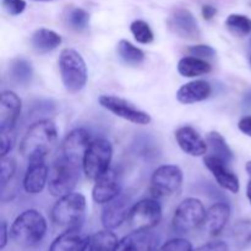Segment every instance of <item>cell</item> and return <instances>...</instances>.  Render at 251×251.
Returning <instances> with one entry per match:
<instances>
[{
  "instance_id": "6da1fadb",
  "label": "cell",
  "mask_w": 251,
  "mask_h": 251,
  "mask_svg": "<svg viewBox=\"0 0 251 251\" xmlns=\"http://www.w3.org/2000/svg\"><path fill=\"white\" fill-rule=\"evenodd\" d=\"M58 140V129L49 119L38 120L28 127L20 144V153L28 162L46 159Z\"/></svg>"
},
{
  "instance_id": "7a4b0ae2",
  "label": "cell",
  "mask_w": 251,
  "mask_h": 251,
  "mask_svg": "<svg viewBox=\"0 0 251 251\" xmlns=\"http://www.w3.org/2000/svg\"><path fill=\"white\" fill-rule=\"evenodd\" d=\"M81 171H83L82 161L59 153L49 171V194L55 198H61L73 193L80 180Z\"/></svg>"
},
{
  "instance_id": "3957f363",
  "label": "cell",
  "mask_w": 251,
  "mask_h": 251,
  "mask_svg": "<svg viewBox=\"0 0 251 251\" xmlns=\"http://www.w3.org/2000/svg\"><path fill=\"white\" fill-rule=\"evenodd\" d=\"M47 233V221L39 211L26 210L12 222L10 235L17 245L31 248L39 244Z\"/></svg>"
},
{
  "instance_id": "277c9868",
  "label": "cell",
  "mask_w": 251,
  "mask_h": 251,
  "mask_svg": "<svg viewBox=\"0 0 251 251\" xmlns=\"http://www.w3.org/2000/svg\"><path fill=\"white\" fill-rule=\"evenodd\" d=\"M86 198L81 193H69L59 198L51 208V221L63 229H80L86 216Z\"/></svg>"
},
{
  "instance_id": "5b68a950",
  "label": "cell",
  "mask_w": 251,
  "mask_h": 251,
  "mask_svg": "<svg viewBox=\"0 0 251 251\" xmlns=\"http://www.w3.org/2000/svg\"><path fill=\"white\" fill-rule=\"evenodd\" d=\"M59 70L61 82L69 93H78L87 83V66L77 50L65 48L59 55Z\"/></svg>"
},
{
  "instance_id": "8992f818",
  "label": "cell",
  "mask_w": 251,
  "mask_h": 251,
  "mask_svg": "<svg viewBox=\"0 0 251 251\" xmlns=\"http://www.w3.org/2000/svg\"><path fill=\"white\" fill-rule=\"evenodd\" d=\"M113 157V146L108 140L96 139L88 146L83 157V173L91 180H96L98 176L110 168Z\"/></svg>"
},
{
  "instance_id": "52a82bcc",
  "label": "cell",
  "mask_w": 251,
  "mask_h": 251,
  "mask_svg": "<svg viewBox=\"0 0 251 251\" xmlns=\"http://www.w3.org/2000/svg\"><path fill=\"white\" fill-rule=\"evenodd\" d=\"M205 216L206 208L202 201L196 198H188L181 201L174 211L172 226L176 232L185 234L201 227Z\"/></svg>"
},
{
  "instance_id": "ba28073f",
  "label": "cell",
  "mask_w": 251,
  "mask_h": 251,
  "mask_svg": "<svg viewBox=\"0 0 251 251\" xmlns=\"http://www.w3.org/2000/svg\"><path fill=\"white\" fill-rule=\"evenodd\" d=\"M162 220V207L156 199H144L134 203L129 212L127 225L131 230H151Z\"/></svg>"
},
{
  "instance_id": "9c48e42d",
  "label": "cell",
  "mask_w": 251,
  "mask_h": 251,
  "mask_svg": "<svg viewBox=\"0 0 251 251\" xmlns=\"http://www.w3.org/2000/svg\"><path fill=\"white\" fill-rule=\"evenodd\" d=\"M183 184V172L178 166L164 164L153 172L150 185V193L154 199L172 196Z\"/></svg>"
},
{
  "instance_id": "30bf717a",
  "label": "cell",
  "mask_w": 251,
  "mask_h": 251,
  "mask_svg": "<svg viewBox=\"0 0 251 251\" xmlns=\"http://www.w3.org/2000/svg\"><path fill=\"white\" fill-rule=\"evenodd\" d=\"M100 104L108 112L113 113L122 119L127 120L132 124L149 125L152 122L151 115L145 110L137 108L134 103L124 98L112 95H102L98 100Z\"/></svg>"
},
{
  "instance_id": "8fae6325",
  "label": "cell",
  "mask_w": 251,
  "mask_h": 251,
  "mask_svg": "<svg viewBox=\"0 0 251 251\" xmlns=\"http://www.w3.org/2000/svg\"><path fill=\"white\" fill-rule=\"evenodd\" d=\"M168 27L179 38L194 41L200 37L201 32L199 24L193 12L184 7L176 9L168 19Z\"/></svg>"
},
{
  "instance_id": "7c38bea8",
  "label": "cell",
  "mask_w": 251,
  "mask_h": 251,
  "mask_svg": "<svg viewBox=\"0 0 251 251\" xmlns=\"http://www.w3.org/2000/svg\"><path fill=\"white\" fill-rule=\"evenodd\" d=\"M131 207V200L124 194H120L119 196L105 203L100 217L104 229H117L123 223L126 222Z\"/></svg>"
},
{
  "instance_id": "4fadbf2b",
  "label": "cell",
  "mask_w": 251,
  "mask_h": 251,
  "mask_svg": "<svg viewBox=\"0 0 251 251\" xmlns=\"http://www.w3.org/2000/svg\"><path fill=\"white\" fill-rule=\"evenodd\" d=\"M120 191H122V184H120L119 174L117 173L115 169L109 168L95 180V185L92 189V199L96 203L105 205L113 199L119 196Z\"/></svg>"
},
{
  "instance_id": "5bb4252c",
  "label": "cell",
  "mask_w": 251,
  "mask_h": 251,
  "mask_svg": "<svg viewBox=\"0 0 251 251\" xmlns=\"http://www.w3.org/2000/svg\"><path fill=\"white\" fill-rule=\"evenodd\" d=\"M206 168L212 173L215 176L216 181L221 188L226 189L232 194H238L240 190V183L238 176L233 173L228 167V163H226L222 159L213 157L211 154H207L203 158Z\"/></svg>"
},
{
  "instance_id": "9a60e30c",
  "label": "cell",
  "mask_w": 251,
  "mask_h": 251,
  "mask_svg": "<svg viewBox=\"0 0 251 251\" xmlns=\"http://www.w3.org/2000/svg\"><path fill=\"white\" fill-rule=\"evenodd\" d=\"M21 100L12 91H4L0 96V132H11L15 130L21 113Z\"/></svg>"
},
{
  "instance_id": "2e32d148",
  "label": "cell",
  "mask_w": 251,
  "mask_h": 251,
  "mask_svg": "<svg viewBox=\"0 0 251 251\" xmlns=\"http://www.w3.org/2000/svg\"><path fill=\"white\" fill-rule=\"evenodd\" d=\"M230 213H232V210L227 202L220 201V202L213 203L206 210L205 220L202 223L203 230L211 237L220 235L229 221Z\"/></svg>"
},
{
  "instance_id": "e0dca14e",
  "label": "cell",
  "mask_w": 251,
  "mask_h": 251,
  "mask_svg": "<svg viewBox=\"0 0 251 251\" xmlns=\"http://www.w3.org/2000/svg\"><path fill=\"white\" fill-rule=\"evenodd\" d=\"M176 140L179 147L189 156L201 157L207 153L206 140L190 125L179 127L176 131Z\"/></svg>"
},
{
  "instance_id": "ac0fdd59",
  "label": "cell",
  "mask_w": 251,
  "mask_h": 251,
  "mask_svg": "<svg viewBox=\"0 0 251 251\" xmlns=\"http://www.w3.org/2000/svg\"><path fill=\"white\" fill-rule=\"evenodd\" d=\"M91 142H92V139L87 130L82 129V127L74 129L63 140L59 153L74 157V158H77L83 162V157H85Z\"/></svg>"
},
{
  "instance_id": "d6986e66",
  "label": "cell",
  "mask_w": 251,
  "mask_h": 251,
  "mask_svg": "<svg viewBox=\"0 0 251 251\" xmlns=\"http://www.w3.org/2000/svg\"><path fill=\"white\" fill-rule=\"evenodd\" d=\"M49 169L46 159H36L28 162V167L24 176V189L27 194H39L48 185Z\"/></svg>"
},
{
  "instance_id": "ffe728a7",
  "label": "cell",
  "mask_w": 251,
  "mask_h": 251,
  "mask_svg": "<svg viewBox=\"0 0 251 251\" xmlns=\"http://www.w3.org/2000/svg\"><path fill=\"white\" fill-rule=\"evenodd\" d=\"M156 235L150 230H132L118 242L114 251H154Z\"/></svg>"
},
{
  "instance_id": "44dd1931",
  "label": "cell",
  "mask_w": 251,
  "mask_h": 251,
  "mask_svg": "<svg viewBox=\"0 0 251 251\" xmlns=\"http://www.w3.org/2000/svg\"><path fill=\"white\" fill-rule=\"evenodd\" d=\"M90 238L80 229L65 230L54 239L49 251H87Z\"/></svg>"
},
{
  "instance_id": "7402d4cb",
  "label": "cell",
  "mask_w": 251,
  "mask_h": 251,
  "mask_svg": "<svg viewBox=\"0 0 251 251\" xmlns=\"http://www.w3.org/2000/svg\"><path fill=\"white\" fill-rule=\"evenodd\" d=\"M212 93V87L205 80H195L181 86L176 92V100L183 104L202 102Z\"/></svg>"
},
{
  "instance_id": "603a6c76",
  "label": "cell",
  "mask_w": 251,
  "mask_h": 251,
  "mask_svg": "<svg viewBox=\"0 0 251 251\" xmlns=\"http://www.w3.org/2000/svg\"><path fill=\"white\" fill-rule=\"evenodd\" d=\"M61 44L60 34L48 28H38L31 37V46L37 53L46 54Z\"/></svg>"
},
{
  "instance_id": "cb8c5ba5",
  "label": "cell",
  "mask_w": 251,
  "mask_h": 251,
  "mask_svg": "<svg viewBox=\"0 0 251 251\" xmlns=\"http://www.w3.org/2000/svg\"><path fill=\"white\" fill-rule=\"evenodd\" d=\"M178 73L184 77H198V76L206 75L212 70V66L205 59L198 56H184L179 60Z\"/></svg>"
},
{
  "instance_id": "d4e9b609",
  "label": "cell",
  "mask_w": 251,
  "mask_h": 251,
  "mask_svg": "<svg viewBox=\"0 0 251 251\" xmlns=\"http://www.w3.org/2000/svg\"><path fill=\"white\" fill-rule=\"evenodd\" d=\"M206 142H207V151L210 152L208 154L217 157V158L222 159L228 164L233 161V157H234L233 156V151L220 132H208L207 136H206Z\"/></svg>"
},
{
  "instance_id": "484cf974",
  "label": "cell",
  "mask_w": 251,
  "mask_h": 251,
  "mask_svg": "<svg viewBox=\"0 0 251 251\" xmlns=\"http://www.w3.org/2000/svg\"><path fill=\"white\" fill-rule=\"evenodd\" d=\"M118 55L127 65L139 66L145 61V53L126 39L119 41L117 46Z\"/></svg>"
},
{
  "instance_id": "4316f807",
  "label": "cell",
  "mask_w": 251,
  "mask_h": 251,
  "mask_svg": "<svg viewBox=\"0 0 251 251\" xmlns=\"http://www.w3.org/2000/svg\"><path fill=\"white\" fill-rule=\"evenodd\" d=\"M118 242L117 235L112 230H100L90 238L87 251H114Z\"/></svg>"
},
{
  "instance_id": "83f0119b",
  "label": "cell",
  "mask_w": 251,
  "mask_h": 251,
  "mask_svg": "<svg viewBox=\"0 0 251 251\" xmlns=\"http://www.w3.org/2000/svg\"><path fill=\"white\" fill-rule=\"evenodd\" d=\"M32 65L28 60L24 58L14 59L10 64L9 68V75L12 81L20 83V85H25V83L29 82L32 77Z\"/></svg>"
},
{
  "instance_id": "f1b7e54d",
  "label": "cell",
  "mask_w": 251,
  "mask_h": 251,
  "mask_svg": "<svg viewBox=\"0 0 251 251\" xmlns=\"http://www.w3.org/2000/svg\"><path fill=\"white\" fill-rule=\"evenodd\" d=\"M226 26L234 36L244 37L251 33V19L245 15H229L226 20Z\"/></svg>"
},
{
  "instance_id": "f546056e",
  "label": "cell",
  "mask_w": 251,
  "mask_h": 251,
  "mask_svg": "<svg viewBox=\"0 0 251 251\" xmlns=\"http://www.w3.org/2000/svg\"><path fill=\"white\" fill-rule=\"evenodd\" d=\"M232 238L239 249H244L251 244V221H238L232 229Z\"/></svg>"
},
{
  "instance_id": "4dcf8cb0",
  "label": "cell",
  "mask_w": 251,
  "mask_h": 251,
  "mask_svg": "<svg viewBox=\"0 0 251 251\" xmlns=\"http://www.w3.org/2000/svg\"><path fill=\"white\" fill-rule=\"evenodd\" d=\"M130 31H131L134 38L141 44H150L154 39V34L152 32L151 27L144 20L132 21L131 25H130Z\"/></svg>"
},
{
  "instance_id": "1f68e13d",
  "label": "cell",
  "mask_w": 251,
  "mask_h": 251,
  "mask_svg": "<svg viewBox=\"0 0 251 251\" xmlns=\"http://www.w3.org/2000/svg\"><path fill=\"white\" fill-rule=\"evenodd\" d=\"M68 24L75 31H83L90 25V14L81 7H75L69 12Z\"/></svg>"
},
{
  "instance_id": "d6a6232c",
  "label": "cell",
  "mask_w": 251,
  "mask_h": 251,
  "mask_svg": "<svg viewBox=\"0 0 251 251\" xmlns=\"http://www.w3.org/2000/svg\"><path fill=\"white\" fill-rule=\"evenodd\" d=\"M16 171V163L10 157H1V164H0V184H1V191L5 190L7 184L14 176Z\"/></svg>"
},
{
  "instance_id": "836d02e7",
  "label": "cell",
  "mask_w": 251,
  "mask_h": 251,
  "mask_svg": "<svg viewBox=\"0 0 251 251\" xmlns=\"http://www.w3.org/2000/svg\"><path fill=\"white\" fill-rule=\"evenodd\" d=\"M157 251H194L193 244L184 238H174L164 243Z\"/></svg>"
},
{
  "instance_id": "e575fe53",
  "label": "cell",
  "mask_w": 251,
  "mask_h": 251,
  "mask_svg": "<svg viewBox=\"0 0 251 251\" xmlns=\"http://www.w3.org/2000/svg\"><path fill=\"white\" fill-rule=\"evenodd\" d=\"M189 54L193 56H198L201 59H211L216 55V50L211 46L207 44H198V46H193L188 49Z\"/></svg>"
},
{
  "instance_id": "d590c367",
  "label": "cell",
  "mask_w": 251,
  "mask_h": 251,
  "mask_svg": "<svg viewBox=\"0 0 251 251\" xmlns=\"http://www.w3.org/2000/svg\"><path fill=\"white\" fill-rule=\"evenodd\" d=\"M2 7L9 15L17 16L25 11L26 1L25 0H2Z\"/></svg>"
},
{
  "instance_id": "8d00e7d4",
  "label": "cell",
  "mask_w": 251,
  "mask_h": 251,
  "mask_svg": "<svg viewBox=\"0 0 251 251\" xmlns=\"http://www.w3.org/2000/svg\"><path fill=\"white\" fill-rule=\"evenodd\" d=\"M15 144V134L11 132H0V153L1 157L6 156L11 151Z\"/></svg>"
},
{
  "instance_id": "74e56055",
  "label": "cell",
  "mask_w": 251,
  "mask_h": 251,
  "mask_svg": "<svg viewBox=\"0 0 251 251\" xmlns=\"http://www.w3.org/2000/svg\"><path fill=\"white\" fill-rule=\"evenodd\" d=\"M194 251H229V248H228L227 243L222 242V240H215V242L201 245Z\"/></svg>"
},
{
  "instance_id": "f35d334b",
  "label": "cell",
  "mask_w": 251,
  "mask_h": 251,
  "mask_svg": "<svg viewBox=\"0 0 251 251\" xmlns=\"http://www.w3.org/2000/svg\"><path fill=\"white\" fill-rule=\"evenodd\" d=\"M238 127H239V130L243 134L251 137V115L242 118L239 120V123H238Z\"/></svg>"
},
{
  "instance_id": "ab89813d",
  "label": "cell",
  "mask_w": 251,
  "mask_h": 251,
  "mask_svg": "<svg viewBox=\"0 0 251 251\" xmlns=\"http://www.w3.org/2000/svg\"><path fill=\"white\" fill-rule=\"evenodd\" d=\"M10 230L7 228V223L5 221L1 222V240H0V249H4L7 244V240H9Z\"/></svg>"
},
{
  "instance_id": "60d3db41",
  "label": "cell",
  "mask_w": 251,
  "mask_h": 251,
  "mask_svg": "<svg viewBox=\"0 0 251 251\" xmlns=\"http://www.w3.org/2000/svg\"><path fill=\"white\" fill-rule=\"evenodd\" d=\"M201 12H202V16L205 20H212L216 16V14H217V9L215 6H212V5L207 4L203 5Z\"/></svg>"
},
{
  "instance_id": "b9f144b4",
  "label": "cell",
  "mask_w": 251,
  "mask_h": 251,
  "mask_svg": "<svg viewBox=\"0 0 251 251\" xmlns=\"http://www.w3.org/2000/svg\"><path fill=\"white\" fill-rule=\"evenodd\" d=\"M245 169H247L248 174H249V183H248V186H247V196L248 199H249L250 203H251V161L248 162L247 166H245Z\"/></svg>"
},
{
  "instance_id": "7bdbcfd3",
  "label": "cell",
  "mask_w": 251,
  "mask_h": 251,
  "mask_svg": "<svg viewBox=\"0 0 251 251\" xmlns=\"http://www.w3.org/2000/svg\"><path fill=\"white\" fill-rule=\"evenodd\" d=\"M244 103L247 104V107H251V90L248 91V93L245 95Z\"/></svg>"
},
{
  "instance_id": "ee69618b",
  "label": "cell",
  "mask_w": 251,
  "mask_h": 251,
  "mask_svg": "<svg viewBox=\"0 0 251 251\" xmlns=\"http://www.w3.org/2000/svg\"><path fill=\"white\" fill-rule=\"evenodd\" d=\"M34 1H53V0H34Z\"/></svg>"
},
{
  "instance_id": "f6af8a7d",
  "label": "cell",
  "mask_w": 251,
  "mask_h": 251,
  "mask_svg": "<svg viewBox=\"0 0 251 251\" xmlns=\"http://www.w3.org/2000/svg\"><path fill=\"white\" fill-rule=\"evenodd\" d=\"M250 47H251V39H250Z\"/></svg>"
},
{
  "instance_id": "bcb514c9",
  "label": "cell",
  "mask_w": 251,
  "mask_h": 251,
  "mask_svg": "<svg viewBox=\"0 0 251 251\" xmlns=\"http://www.w3.org/2000/svg\"><path fill=\"white\" fill-rule=\"evenodd\" d=\"M250 64H251V58H250Z\"/></svg>"
}]
</instances>
